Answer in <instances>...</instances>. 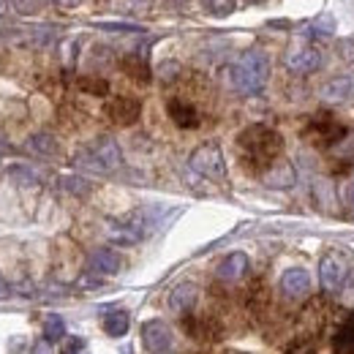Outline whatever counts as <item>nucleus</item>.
<instances>
[{
  "label": "nucleus",
  "mask_w": 354,
  "mask_h": 354,
  "mask_svg": "<svg viewBox=\"0 0 354 354\" xmlns=\"http://www.w3.org/2000/svg\"><path fill=\"white\" fill-rule=\"evenodd\" d=\"M237 147L245 169L254 175H265L283 150V136L265 123H254L237 136Z\"/></svg>",
  "instance_id": "nucleus-1"
},
{
  "label": "nucleus",
  "mask_w": 354,
  "mask_h": 354,
  "mask_svg": "<svg viewBox=\"0 0 354 354\" xmlns=\"http://www.w3.org/2000/svg\"><path fill=\"white\" fill-rule=\"evenodd\" d=\"M270 80V57L262 49H248L243 52L232 68H229V85L240 95H257L262 93Z\"/></svg>",
  "instance_id": "nucleus-2"
},
{
  "label": "nucleus",
  "mask_w": 354,
  "mask_h": 354,
  "mask_svg": "<svg viewBox=\"0 0 354 354\" xmlns=\"http://www.w3.org/2000/svg\"><path fill=\"white\" fill-rule=\"evenodd\" d=\"M74 164L80 169H88V172H98V175H109L115 169H120L123 164V153H120V145L109 136L104 139H95L93 145L82 147L74 158Z\"/></svg>",
  "instance_id": "nucleus-3"
},
{
  "label": "nucleus",
  "mask_w": 354,
  "mask_h": 354,
  "mask_svg": "<svg viewBox=\"0 0 354 354\" xmlns=\"http://www.w3.org/2000/svg\"><path fill=\"white\" fill-rule=\"evenodd\" d=\"M188 167L196 175L207 177V180H223L226 177V161H223L221 147L216 142H207V145L196 147L188 158Z\"/></svg>",
  "instance_id": "nucleus-4"
},
{
  "label": "nucleus",
  "mask_w": 354,
  "mask_h": 354,
  "mask_svg": "<svg viewBox=\"0 0 354 354\" xmlns=\"http://www.w3.org/2000/svg\"><path fill=\"white\" fill-rule=\"evenodd\" d=\"M142 344L150 354H169L175 346V335L164 319H150L142 324Z\"/></svg>",
  "instance_id": "nucleus-5"
},
{
  "label": "nucleus",
  "mask_w": 354,
  "mask_h": 354,
  "mask_svg": "<svg viewBox=\"0 0 354 354\" xmlns=\"http://www.w3.org/2000/svg\"><path fill=\"white\" fill-rule=\"evenodd\" d=\"M319 98L330 106H352L354 104V74H341L324 82L319 90Z\"/></svg>",
  "instance_id": "nucleus-6"
},
{
  "label": "nucleus",
  "mask_w": 354,
  "mask_h": 354,
  "mask_svg": "<svg viewBox=\"0 0 354 354\" xmlns=\"http://www.w3.org/2000/svg\"><path fill=\"white\" fill-rule=\"evenodd\" d=\"M283 63L295 74H310V71H316L322 66V52L313 44H297L286 52Z\"/></svg>",
  "instance_id": "nucleus-7"
},
{
  "label": "nucleus",
  "mask_w": 354,
  "mask_h": 354,
  "mask_svg": "<svg viewBox=\"0 0 354 354\" xmlns=\"http://www.w3.org/2000/svg\"><path fill=\"white\" fill-rule=\"evenodd\" d=\"M349 278V270H346V262L338 257V254H327L322 262H319V281L327 292H338L344 289Z\"/></svg>",
  "instance_id": "nucleus-8"
},
{
  "label": "nucleus",
  "mask_w": 354,
  "mask_h": 354,
  "mask_svg": "<svg viewBox=\"0 0 354 354\" xmlns=\"http://www.w3.org/2000/svg\"><path fill=\"white\" fill-rule=\"evenodd\" d=\"M139 115H142V104L131 95H115L106 104V118L115 126H133L139 120Z\"/></svg>",
  "instance_id": "nucleus-9"
},
{
  "label": "nucleus",
  "mask_w": 354,
  "mask_h": 354,
  "mask_svg": "<svg viewBox=\"0 0 354 354\" xmlns=\"http://www.w3.org/2000/svg\"><path fill=\"white\" fill-rule=\"evenodd\" d=\"M308 136L316 142V145L327 147V145L341 142V139L346 136V129H344V123H338L335 118L322 115V118H313V123L308 126Z\"/></svg>",
  "instance_id": "nucleus-10"
},
{
  "label": "nucleus",
  "mask_w": 354,
  "mask_h": 354,
  "mask_svg": "<svg viewBox=\"0 0 354 354\" xmlns=\"http://www.w3.org/2000/svg\"><path fill=\"white\" fill-rule=\"evenodd\" d=\"M281 292H283V297H289V300H300V297H306L310 292V272L306 267H289V270H283V275H281Z\"/></svg>",
  "instance_id": "nucleus-11"
},
{
  "label": "nucleus",
  "mask_w": 354,
  "mask_h": 354,
  "mask_svg": "<svg viewBox=\"0 0 354 354\" xmlns=\"http://www.w3.org/2000/svg\"><path fill=\"white\" fill-rule=\"evenodd\" d=\"M183 327L194 341H216L221 335V327L216 324V319H207V316H188L185 313Z\"/></svg>",
  "instance_id": "nucleus-12"
},
{
  "label": "nucleus",
  "mask_w": 354,
  "mask_h": 354,
  "mask_svg": "<svg viewBox=\"0 0 354 354\" xmlns=\"http://www.w3.org/2000/svg\"><path fill=\"white\" fill-rule=\"evenodd\" d=\"M90 270L93 272H98V275H115V272H120V267H123V257L115 251V248H95L93 254H90Z\"/></svg>",
  "instance_id": "nucleus-13"
},
{
  "label": "nucleus",
  "mask_w": 354,
  "mask_h": 354,
  "mask_svg": "<svg viewBox=\"0 0 354 354\" xmlns=\"http://www.w3.org/2000/svg\"><path fill=\"white\" fill-rule=\"evenodd\" d=\"M167 112H169V118H172V123H175L177 129H196L199 126L196 106L188 104V101H183V98H172L167 104Z\"/></svg>",
  "instance_id": "nucleus-14"
},
{
  "label": "nucleus",
  "mask_w": 354,
  "mask_h": 354,
  "mask_svg": "<svg viewBox=\"0 0 354 354\" xmlns=\"http://www.w3.org/2000/svg\"><path fill=\"white\" fill-rule=\"evenodd\" d=\"M248 272V257L243 254V251H234V254H229L226 259H221V265L216 267V275L226 281V283H232V281H240L243 275Z\"/></svg>",
  "instance_id": "nucleus-15"
},
{
  "label": "nucleus",
  "mask_w": 354,
  "mask_h": 354,
  "mask_svg": "<svg viewBox=\"0 0 354 354\" xmlns=\"http://www.w3.org/2000/svg\"><path fill=\"white\" fill-rule=\"evenodd\" d=\"M196 300H199V286L196 283H180V286L172 289V295H169V306L177 313H188V310L196 306Z\"/></svg>",
  "instance_id": "nucleus-16"
},
{
  "label": "nucleus",
  "mask_w": 354,
  "mask_h": 354,
  "mask_svg": "<svg viewBox=\"0 0 354 354\" xmlns=\"http://www.w3.org/2000/svg\"><path fill=\"white\" fill-rule=\"evenodd\" d=\"M265 183L270 188H292L295 185V169L289 161H275L265 172Z\"/></svg>",
  "instance_id": "nucleus-17"
},
{
  "label": "nucleus",
  "mask_w": 354,
  "mask_h": 354,
  "mask_svg": "<svg viewBox=\"0 0 354 354\" xmlns=\"http://www.w3.org/2000/svg\"><path fill=\"white\" fill-rule=\"evenodd\" d=\"M131 330V316L126 310H109L104 316V333L112 338H123Z\"/></svg>",
  "instance_id": "nucleus-18"
},
{
  "label": "nucleus",
  "mask_w": 354,
  "mask_h": 354,
  "mask_svg": "<svg viewBox=\"0 0 354 354\" xmlns=\"http://www.w3.org/2000/svg\"><path fill=\"white\" fill-rule=\"evenodd\" d=\"M28 150L36 153V156L52 158V156L60 153V145H57V139H55L52 133H33V136L28 139Z\"/></svg>",
  "instance_id": "nucleus-19"
},
{
  "label": "nucleus",
  "mask_w": 354,
  "mask_h": 354,
  "mask_svg": "<svg viewBox=\"0 0 354 354\" xmlns=\"http://www.w3.org/2000/svg\"><path fill=\"white\" fill-rule=\"evenodd\" d=\"M303 33H306L308 39H327V36L335 33V19H333L330 14H319V17H313L308 25H306Z\"/></svg>",
  "instance_id": "nucleus-20"
},
{
  "label": "nucleus",
  "mask_w": 354,
  "mask_h": 354,
  "mask_svg": "<svg viewBox=\"0 0 354 354\" xmlns=\"http://www.w3.org/2000/svg\"><path fill=\"white\" fill-rule=\"evenodd\" d=\"M123 71L136 80V82H150V68H147V63H145V57H139V55H129V57H123Z\"/></svg>",
  "instance_id": "nucleus-21"
},
{
  "label": "nucleus",
  "mask_w": 354,
  "mask_h": 354,
  "mask_svg": "<svg viewBox=\"0 0 354 354\" xmlns=\"http://www.w3.org/2000/svg\"><path fill=\"white\" fill-rule=\"evenodd\" d=\"M44 338L46 341H52V344L66 338V319H63V316H57V313L46 316L44 319Z\"/></svg>",
  "instance_id": "nucleus-22"
},
{
  "label": "nucleus",
  "mask_w": 354,
  "mask_h": 354,
  "mask_svg": "<svg viewBox=\"0 0 354 354\" xmlns=\"http://www.w3.org/2000/svg\"><path fill=\"white\" fill-rule=\"evenodd\" d=\"M234 6H237V0H202V8H205L210 17H216V19L229 17V14L234 11Z\"/></svg>",
  "instance_id": "nucleus-23"
},
{
  "label": "nucleus",
  "mask_w": 354,
  "mask_h": 354,
  "mask_svg": "<svg viewBox=\"0 0 354 354\" xmlns=\"http://www.w3.org/2000/svg\"><path fill=\"white\" fill-rule=\"evenodd\" d=\"M80 88L90 93V95H106L109 93V82L101 77H80Z\"/></svg>",
  "instance_id": "nucleus-24"
},
{
  "label": "nucleus",
  "mask_w": 354,
  "mask_h": 354,
  "mask_svg": "<svg viewBox=\"0 0 354 354\" xmlns=\"http://www.w3.org/2000/svg\"><path fill=\"white\" fill-rule=\"evenodd\" d=\"M11 177H14L19 185H36V183H39V175L30 172L28 167H11Z\"/></svg>",
  "instance_id": "nucleus-25"
},
{
  "label": "nucleus",
  "mask_w": 354,
  "mask_h": 354,
  "mask_svg": "<svg viewBox=\"0 0 354 354\" xmlns=\"http://www.w3.org/2000/svg\"><path fill=\"white\" fill-rule=\"evenodd\" d=\"M63 185H66V191L80 194V196H85V194L90 191V183L88 180H82V177H63Z\"/></svg>",
  "instance_id": "nucleus-26"
},
{
  "label": "nucleus",
  "mask_w": 354,
  "mask_h": 354,
  "mask_svg": "<svg viewBox=\"0 0 354 354\" xmlns=\"http://www.w3.org/2000/svg\"><path fill=\"white\" fill-rule=\"evenodd\" d=\"M46 6V0H14V8L19 14H39Z\"/></svg>",
  "instance_id": "nucleus-27"
},
{
  "label": "nucleus",
  "mask_w": 354,
  "mask_h": 354,
  "mask_svg": "<svg viewBox=\"0 0 354 354\" xmlns=\"http://www.w3.org/2000/svg\"><path fill=\"white\" fill-rule=\"evenodd\" d=\"M338 57L344 63H354V39H341L338 41Z\"/></svg>",
  "instance_id": "nucleus-28"
},
{
  "label": "nucleus",
  "mask_w": 354,
  "mask_h": 354,
  "mask_svg": "<svg viewBox=\"0 0 354 354\" xmlns=\"http://www.w3.org/2000/svg\"><path fill=\"white\" fill-rule=\"evenodd\" d=\"M30 354H55V344L46 341V338H39L30 344Z\"/></svg>",
  "instance_id": "nucleus-29"
},
{
  "label": "nucleus",
  "mask_w": 354,
  "mask_h": 354,
  "mask_svg": "<svg viewBox=\"0 0 354 354\" xmlns=\"http://www.w3.org/2000/svg\"><path fill=\"white\" fill-rule=\"evenodd\" d=\"M85 349H88L85 338H68V344L63 346V352L60 354H77V352H85Z\"/></svg>",
  "instance_id": "nucleus-30"
},
{
  "label": "nucleus",
  "mask_w": 354,
  "mask_h": 354,
  "mask_svg": "<svg viewBox=\"0 0 354 354\" xmlns=\"http://www.w3.org/2000/svg\"><path fill=\"white\" fill-rule=\"evenodd\" d=\"M344 297H346V303H354V270L349 272V278L344 283Z\"/></svg>",
  "instance_id": "nucleus-31"
},
{
  "label": "nucleus",
  "mask_w": 354,
  "mask_h": 354,
  "mask_svg": "<svg viewBox=\"0 0 354 354\" xmlns=\"http://www.w3.org/2000/svg\"><path fill=\"white\" fill-rule=\"evenodd\" d=\"M344 202H346V207L354 213V183L344 185Z\"/></svg>",
  "instance_id": "nucleus-32"
},
{
  "label": "nucleus",
  "mask_w": 354,
  "mask_h": 354,
  "mask_svg": "<svg viewBox=\"0 0 354 354\" xmlns=\"http://www.w3.org/2000/svg\"><path fill=\"white\" fill-rule=\"evenodd\" d=\"M55 3H57L60 8H74V6H80L82 0H55Z\"/></svg>",
  "instance_id": "nucleus-33"
},
{
  "label": "nucleus",
  "mask_w": 354,
  "mask_h": 354,
  "mask_svg": "<svg viewBox=\"0 0 354 354\" xmlns=\"http://www.w3.org/2000/svg\"><path fill=\"white\" fill-rule=\"evenodd\" d=\"M341 352H344V354H354V341H352V344H346V346H341Z\"/></svg>",
  "instance_id": "nucleus-34"
},
{
  "label": "nucleus",
  "mask_w": 354,
  "mask_h": 354,
  "mask_svg": "<svg viewBox=\"0 0 354 354\" xmlns=\"http://www.w3.org/2000/svg\"><path fill=\"white\" fill-rule=\"evenodd\" d=\"M6 8H8V0H0V14H3Z\"/></svg>",
  "instance_id": "nucleus-35"
},
{
  "label": "nucleus",
  "mask_w": 354,
  "mask_h": 354,
  "mask_svg": "<svg viewBox=\"0 0 354 354\" xmlns=\"http://www.w3.org/2000/svg\"><path fill=\"white\" fill-rule=\"evenodd\" d=\"M248 3H262V0H248Z\"/></svg>",
  "instance_id": "nucleus-36"
},
{
  "label": "nucleus",
  "mask_w": 354,
  "mask_h": 354,
  "mask_svg": "<svg viewBox=\"0 0 354 354\" xmlns=\"http://www.w3.org/2000/svg\"><path fill=\"white\" fill-rule=\"evenodd\" d=\"M77 354H88V349H85V352H77Z\"/></svg>",
  "instance_id": "nucleus-37"
}]
</instances>
